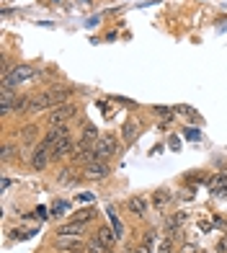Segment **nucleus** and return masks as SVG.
I'll use <instances>...</instances> for the list:
<instances>
[{
	"instance_id": "5701e85b",
	"label": "nucleus",
	"mask_w": 227,
	"mask_h": 253,
	"mask_svg": "<svg viewBox=\"0 0 227 253\" xmlns=\"http://www.w3.org/2000/svg\"><path fill=\"white\" fill-rule=\"evenodd\" d=\"M155 240H157V233H155V230H150V233H147V235H145V246H147V248H150V246L155 243Z\"/></svg>"
},
{
	"instance_id": "9d476101",
	"label": "nucleus",
	"mask_w": 227,
	"mask_h": 253,
	"mask_svg": "<svg viewBox=\"0 0 227 253\" xmlns=\"http://www.w3.org/2000/svg\"><path fill=\"white\" fill-rule=\"evenodd\" d=\"M209 189H212V194H217V197L227 194V173H217V176H212Z\"/></svg>"
},
{
	"instance_id": "2f4dec72",
	"label": "nucleus",
	"mask_w": 227,
	"mask_h": 253,
	"mask_svg": "<svg viewBox=\"0 0 227 253\" xmlns=\"http://www.w3.org/2000/svg\"><path fill=\"white\" fill-rule=\"evenodd\" d=\"M199 227H201V230H209V227H212V222H209V220H201V222H199Z\"/></svg>"
},
{
	"instance_id": "7c9ffc66",
	"label": "nucleus",
	"mask_w": 227,
	"mask_h": 253,
	"mask_svg": "<svg viewBox=\"0 0 227 253\" xmlns=\"http://www.w3.org/2000/svg\"><path fill=\"white\" fill-rule=\"evenodd\" d=\"M132 253H150V248H147V246H145V243H142V246H140V248H134V251H132Z\"/></svg>"
},
{
	"instance_id": "dca6fc26",
	"label": "nucleus",
	"mask_w": 227,
	"mask_h": 253,
	"mask_svg": "<svg viewBox=\"0 0 227 253\" xmlns=\"http://www.w3.org/2000/svg\"><path fill=\"white\" fill-rule=\"evenodd\" d=\"M90 220H96V210H80L73 214V222H80V225H88Z\"/></svg>"
},
{
	"instance_id": "c756f323",
	"label": "nucleus",
	"mask_w": 227,
	"mask_h": 253,
	"mask_svg": "<svg viewBox=\"0 0 227 253\" xmlns=\"http://www.w3.org/2000/svg\"><path fill=\"white\" fill-rule=\"evenodd\" d=\"M34 217H37V220H44V217H47V212H44V207H39V210L34 212Z\"/></svg>"
},
{
	"instance_id": "0eeeda50",
	"label": "nucleus",
	"mask_w": 227,
	"mask_h": 253,
	"mask_svg": "<svg viewBox=\"0 0 227 253\" xmlns=\"http://www.w3.org/2000/svg\"><path fill=\"white\" fill-rule=\"evenodd\" d=\"M49 147H44L41 142H39V147H37V150H34V155H31V166L34 168H37V170H44V168H47V163H49Z\"/></svg>"
},
{
	"instance_id": "a211bd4d",
	"label": "nucleus",
	"mask_w": 227,
	"mask_h": 253,
	"mask_svg": "<svg viewBox=\"0 0 227 253\" xmlns=\"http://www.w3.org/2000/svg\"><path fill=\"white\" fill-rule=\"evenodd\" d=\"M83 227H85V225H80V222L62 225V227H60V235H80V238H83Z\"/></svg>"
},
{
	"instance_id": "f03ea898",
	"label": "nucleus",
	"mask_w": 227,
	"mask_h": 253,
	"mask_svg": "<svg viewBox=\"0 0 227 253\" xmlns=\"http://www.w3.org/2000/svg\"><path fill=\"white\" fill-rule=\"evenodd\" d=\"M75 111H77V106H75L73 101H65V103H60V106H54V109L49 111V126L65 124L67 119L75 117Z\"/></svg>"
},
{
	"instance_id": "c85d7f7f",
	"label": "nucleus",
	"mask_w": 227,
	"mask_h": 253,
	"mask_svg": "<svg viewBox=\"0 0 227 253\" xmlns=\"http://www.w3.org/2000/svg\"><path fill=\"white\" fill-rule=\"evenodd\" d=\"M214 225H217L220 230H227V220H225V217H217V220H214Z\"/></svg>"
},
{
	"instance_id": "39448f33",
	"label": "nucleus",
	"mask_w": 227,
	"mask_h": 253,
	"mask_svg": "<svg viewBox=\"0 0 227 253\" xmlns=\"http://www.w3.org/2000/svg\"><path fill=\"white\" fill-rule=\"evenodd\" d=\"M83 173H85L88 178H104V176H109V173H111V168L104 163V160H90L88 168L83 170Z\"/></svg>"
},
{
	"instance_id": "aec40b11",
	"label": "nucleus",
	"mask_w": 227,
	"mask_h": 253,
	"mask_svg": "<svg viewBox=\"0 0 227 253\" xmlns=\"http://www.w3.org/2000/svg\"><path fill=\"white\" fill-rule=\"evenodd\" d=\"M176 111L184 114V117H189V119H194V122H201V114H199L196 109H191V106H178Z\"/></svg>"
},
{
	"instance_id": "2eb2a0df",
	"label": "nucleus",
	"mask_w": 227,
	"mask_h": 253,
	"mask_svg": "<svg viewBox=\"0 0 227 253\" xmlns=\"http://www.w3.org/2000/svg\"><path fill=\"white\" fill-rule=\"evenodd\" d=\"M98 137H101V134H98V129H96L93 124H85V126H83V137H80L83 142H90V145H96V142H98Z\"/></svg>"
},
{
	"instance_id": "393cba45",
	"label": "nucleus",
	"mask_w": 227,
	"mask_h": 253,
	"mask_svg": "<svg viewBox=\"0 0 227 253\" xmlns=\"http://www.w3.org/2000/svg\"><path fill=\"white\" fill-rule=\"evenodd\" d=\"M13 158V145H5L3 147V160H10Z\"/></svg>"
},
{
	"instance_id": "f257e3e1",
	"label": "nucleus",
	"mask_w": 227,
	"mask_h": 253,
	"mask_svg": "<svg viewBox=\"0 0 227 253\" xmlns=\"http://www.w3.org/2000/svg\"><path fill=\"white\" fill-rule=\"evenodd\" d=\"M34 78H37V67H34V65H16V67H13V73L5 75L3 88L24 85V83H29V80H34Z\"/></svg>"
},
{
	"instance_id": "7ed1b4c3",
	"label": "nucleus",
	"mask_w": 227,
	"mask_h": 253,
	"mask_svg": "<svg viewBox=\"0 0 227 253\" xmlns=\"http://www.w3.org/2000/svg\"><path fill=\"white\" fill-rule=\"evenodd\" d=\"M114 153H116V134H111V132L101 134L98 142H96V158H98V160H106V158H111Z\"/></svg>"
},
{
	"instance_id": "ddd939ff",
	"label": "nucleus",
	"mask_w": 227,
	"mask_h": 253,
	"mask_svg": "<svg viewBox=\"0 0 227 253\" xmlns=\"http://www.w3.org/2000/svg\"><path fill=\"white\" fill-rule=\"evenodd\" d=\"M16 96H13V88H3V103H0V111H3V114H8L10 109H13L16 106Z\"/></svg>"
},
{
	"instance_id": "f3484780",
	"label": "nucleus",
	"mask_w": 227,
	"mask_h": 253,
	"mask_svg": "<svg viewBox=\"0 0 227 253\" xmlns=\"http://www.w3.org/2000/svg\"><path fill=\"white\" fill-rule=\"evenodd\" d=\"M106 214H109V220H111V227H114V233H116V235L121 238V233H124V225H121V220L116 217V210H114V207H109V210H106Z\"/></svg>"
},
{
	"instance_id": "1a4fd4ad",
	"label": "nucleus",
	"mask_w": 227,
	"mask_h": 253,
	"mask_svg": "<svg viewBox=\"0 0 227 253\" xmlns=\"http://www.w3.org/2000/svg\"><path fill=\"white\" fill-rule=\"evenodd\" d=\"M127 210L132 212V214H145L147 212V199L145 197H140V194H134V197H129V202H127Z\"/></svg>"
},
{
	"instance_id": "6ab92c4d",
	"label": "nucleus",
	"mask_w": 227,
	"mask_h": 253,
	"mask_svg": "<svg viewBox=\"0 0 227 253\" xmlns=\"http://www.w3.org/2000/svg\"><path fill=\"white\" fill-rule=\"evenodd\" d=\"M168 199H170V194H168V191H155V194H152V202H155L157 210H163V207L168 204Z\"/></svg>"
},
{
	"instance_id": "423d86ee",
	"label": "nucleus",
	"mask_w": 227,
	"mask_h": 253,
	"mask_svg": "<svg viewBox=\"0 0 227 253\" xmlns=\"http://www.w3.org/2000/svg\"><path fill=\"white\" fill-rule=\"evenodd\" d=\"M57 246H60L62 251H73V253H77V251L85 248V246L80 243V235H57Z\"/></svg>"
},
{
	"instance_id": "412c9836",
	"label": "nucleus",
	"mask_w": 227,
	"mask_h": 253,
	"mask_svg": "<svg viewBox=\"0 0 227 253\" xmlns=\"http://www.w3.org/2000/svg\"><path fill=\"white\" fill-rule=\"evenodd\" d=\"M155 114H157V117H163V119H170V117H173V109H168V106H155Z\"/></svg>"
},
{
	"instance_id": "b1692460",
	"label": "nucleus",
	"mask_w": 227,
	"mask_h": 253,
	"mask_svg": "<svg viewBox=\"0 0 227 253\" xmlns=\"http://www.w3.org/2000/svg\"><path fill=\"white\" fill-rule=\"evenodd\" d=\"M65 207H67L65 202H57V204H54V210H52V214H57V217H60V214L65 212Z\"/></svg>"
},
{
	"instance_id": "473e14b6",
	"label": "nucleus",
	"mask_w": 227,
	"mask_h": 253,
	"mask_svg": "<svg viewBox=\"0 0 227 253\" xmlns=\"http://www.w3.org/2000/svg\"><path fill=\"white\" fill-rule=\"evenodd\" d=\"M106 253H114V251H111V248H109V251H106Z\"/></svg>"
},
{
	"instance_id": "cd10ccee",
	"label": "nucleus",
	"mask_w": 227,
	"mask_h": 253,
	"mask_svg": "<svg viewBox=\"0 0 227 253\" xmlns=\"http://www.w3.org/2000/svg\"><path fill=\"white\" fill-rule=\"evenodd\" d=\"M186 181H207V173H194V176H189Z\"/></svg>"
},
{
	"instance_id": "bb28decb",
	"label": "nucleus",
	"mask_w": 227,
	"mask_h": 253,
	"mask_svg": "<svg viewBox=\"0 0 227 253\" xmlns=\"http://www.w3.org/2000/svg\"><path fill=\"white\" fill-rule=\"evenodd\" d=\"M217 251H220V253H227V235H225V238L220 240V243H217Z\"/></svg>"
},
{
	"instance_id": "6e6552de",
	"label": "nucleus",
	"mask_w": 227,
	"mask_h": 253,
	"mask_svg": "<svg viewBox=\"0 0 227 253\" xmlns=\"http://www.w3.org/2000/svg\"><path fill=\"white\" fill-rule=\"evenodd\" d=\"M67 153H73V140H70V137H62V140H57L49 147V155L52 158H65Z\"/></svg>"
},
{
	"instance_id": "f8f14e48",
	"label": "nucleus",
	"mask_w": 227,
	"mask_h": 253,
	"mask_svg": "<svg viewBox=\"0 0 227 253\" xmlns=\"http://www.w3.org/2000/svg\"><path fill=\"white\" fill-rule=\"evenodd\" d=\"M186 222V212H178V214H173L170 220L165 222V227H168V235H176L178 233V227Z\"/></svg>"
},
{
	"instance_id": "4468645a",
	"label": "nucleus",
	"mask_w": 227,
	"mask_h": 253,
	"mask_svg": "<svg viewBox=\"0 0 227 253\" xmlns=\"http://www.w3.org/2000/svg\"><path fill=\"white\" fill-rule=\"evenodd\" d=\"M137 132H140L137 122H127V124L121 126V134H124V140H127V142H134V140H137Z\"/></svg>"
},
{
	"instance_id": "a878e982",
	"label": "nucleus",
	"mask_w": 227,
	"mask_h": 253,
	"mask_svg": "<svg viewBox=\"0 0 227 253\" xmlns=\"http://www.w3.org/2000/svg\"><path fill=\"white\" fill-rule=\"evenodd\" d=\"M181 253H199V248H196L194 243H186L184 248H181Z\"/></svg>"
},
{
	"instance_id": "4be33fe9",
	"label": "nucleus",
	"mask_w": 227,
	"mask_h": 253,
	"mask_svg": "<svg viewBox=\"0 0 227 253\" xmlns=\"http://www.w3.org/2000/svg\"><path fill=\"white\" fill-rule=\"evenodd\" d=\"M157 253H170V238H165V240L157 243Z\"/></svg>"
},
{
	"instance_id": "9b49d317",
	"label": "nucleus",
	"mask_w": 227,
	"mask_h": 253,
	"mask_svg": "<svg viewBox=\"0 0 227 253\" xmlns=\"http://www.w3.org/2000/svg\"><path fill=\"white\" fill-rule=\"evenodd\" d=\"M96 238L101 240V243H104L106 248H111L114 243H116V233H114V227H106V225H101V230H98V233H96Z\"/></svg>"
},
{
	"instance_id": "20e7f679",
	"label": "nucleus",
	"mask_w": 227,
	"mask_h": 253,
	"mask_svg": "<svg viewBox=\"0 0 227 253\" xmlns=\"http://www.w3.org/2000/svg\"><path fill=\"white\" fill-rule=\"evenodd\" d=\"M62 137H70V129H67L65 124H57V126H49V132L44 134V140H41V145L44 147H52L57 140H62Z\"/></svg>"
}]
</instances>
